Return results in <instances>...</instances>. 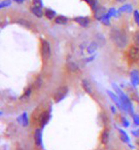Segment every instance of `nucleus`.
<instances>
[{"label": "nucleus", "instance_id": "obj_1", "mask_svg": "<svg viewBox=\"0 0 139 150\" xmlns=\"http://www.w3.org/2000/svg\"><path fill=\"white\" fill-rule=\"evenodd\" d=\"M110 37L113 41V43L120 49H123L128 45V36L123 30H121L119 28H113L110 32Z\"/></svg>", "mask_w": 139, "mask_h": 150}, {"label": "nucleus", "instance_id": "obj_2", "mask_svg": "<svg viewBox=\"0 0 139 150\" xmlns=\"http://www.w3.org/2000/svg\"><path fill=\"white\" fill-rule=\"evenodd\" d=\"M112 87H113L115 93H116V94L119 96L120 100H121V101H122V103H123V108H125V112L131 113V115L133 116L134 115L133 107H132V103H131V100H129V98L122 91V89H121L120 87L117 85V84L112 83Z\"/></svg>", "mask_w": 139, "mask_h": 150}, {"label": "nucleus", "instance_id": "obj_3", "mask_svg": "<svg viewBox=\"0 0 139 150\" xmlns=\"http://www.w3.org/2000/svg\"><path fill=\"white\" fill-rule=\"evenodd\" d=\"M51 46L50 43L47 40H43L41 44V56H42V59L43 62H47L49 61V59L51 58Z\"/></svg>", "mask_w": 139, "mask_h": 150}, {"label": "nucleus", "instance_id": "obj_4", "mask_svg": "<svg viewBox=\"0 0 139 150\" xmlns=\"http://www.w3.org/2000/svg\"><path fill=\"white\" fill-rule=\"evenodd\" d=\"M68 91H69V89H68L67 86L59 87V88L56 91L55 94H54V97H53L54 100H55L56 103H59V101H61L63 98H64L66 96H67Z\"/></svg>", "mask_w": 139, "mask_h": 150}, {"label": "nucleus", "instance_id": "obj_5", "mask_svg": "<svg viewBox=\"0 0 139 150\" xmlns=\"http://www.w3.org/2000/svg\"><path fill=\"white\" fill-rule=\"evenodd\" d=\"M107 94L109 95V97L112 100V101L116 104V106L118 107V108H119L121 111H125V108H123V103H122V101H121V100H120L119 96H118L116 93H113L112 91H107Z\"/></svg>", "mask_w": 139, "mask_h": 150}, {"label": "nucleus", "instance_id": "obj_6", "mask_svg": "<svg viewBox=\"0 0 139 150\" xmlns=\"http://www.w3.org/2000/svg\"><path fill=\"white\" fill-rule=\"evenodd\" d=\"M128 55L129 57V59L132 61H138L139 59V46L134 45L131 46L128 51Z\"/></svg>", "mask_w": 139, "mask_h": 150}, {"label": "nucleus", "instance_id": "obj_7", "mask_svg": "<svg viewBox=\"0 0 139 150\" xmlns=\"http://www.w3.org/2000/svg\"><path fill=\"white\" fill-rule=\"evenodd\" d=\"M34 142L37 147L43 146V139H42V128H37L34 132Z\"/></svg>", "mask_w": 139, "mask_h": 150}, {"label": "nucleus", "instance_id": "obj_8", "mask_svg": "<svg viewBox=\"0 0 139 150\" xmlns=\"http://www.w3.org/2000/svg\"><path fill=\"white\" fill-rule=\"evenodd\" d=\"M51 118V112L50 111H44L39 117V124H40L41 128H44L45 126L48 124L49 120Z\"/></svg>", "mask_w": 139, "mask_h": 150}, {"label": "nucleus", "instance_id": "obj_9", "mask_svg": "<svg viewBox=\"0 0 139 150\" xmlns=\"http://www.w3.org/2000/svg\"><path fill=\"white\" fill-rule=\"evenodd\" d=\"M129 77H131V83L133 87H138L139 86V71L136 69H133L129 73Z\"/></svg>", "mask_w": 139, "mask_h": 150}, {"label": "nucleus", "instance_id": "obj_10", "mask_svg": "<svg viewBox=\"0 0 139 150\" xmlns=\"http://www.w3.org/2000/svg\"><path fill=\"white\" fill-rule=\"evenodd\" d=\"M74 21L78 23V25H80L82 26V28H87L90 25V19L87 17H83V16L75 17Z\"/></svg>", "mask_w": 139, "mask_h": 150}, {"label": "nucleus", "instance_id": "obj_11", "mask_svg": "<svg viewBox=\"0 0 139 150\" xmlns=\"http://www.w3.org/2000/svg\"><path fill=\"white\" fill-rule=\"evenodd\" d=\"M107 13H108V11L106 10V8L100 7V6H99V7L95 11V18L96 20L100 21L105 15H107Z\"/></svg>", "mask_w": 139, "mask_h": 150}, {"label": "nucleus", "instance_id": "obj_12", "mask_svg": "<svg viewBox=\"0 0 139 150\" xmlns=\"http://www.w3.org/2000/svg\"><path fill=\"white\" fill-rule=\"evenodd\" d=\"M18 122L20 123V125L23 126V127H28L29 125V119H28V115L26 112H23L22 115H20L19 117L17 118Z\"/></svg>", "mask_w": 139, "mask_h": 150}, {"label": "nucleus", "instance_id": "obj_13", "mask_svg": "<svg viewBox=\"0 0 139 150\" xmlns=\"http://www.w3.org/2000/svg\"><path fill=\"white\" fill-rule=\"evenodd\" d=\"M82 87H83V89H84V91L87 93V94H89L90 96H92L93 95V90L92 88V85H90V83L89 82V80H87V79H83L82 80Z\"/></svg>", "mask_w": 139, "mask_h": 150}, {"label": "nucleus", "instance_id": "obj_14", "mask_svg": "<svg viewBox=\"0 0 139 150\" xmlns=\"http://www.w3.org/2000/svg\"><path fill=\"white\" fill-rule=\"evenodd\" d=\"M109 137H110V134H109V130L108 129H104V131L101 133V137H100V140H101V143L102 144H107L108 142H109Z\"/></svg>", "mask_w": 139, "mask_h": 150}, {"label": "nucleus", "instance_id": "obj_15", "mask_svg": "<svg viewBox=\"0 0 139 150\" xmlns=\"http://www.w3.org/2000/svg\"><path fill=\"white\" fill-rule=\"evenodd\" d=\"M44 14H45V17L47 18L48 20H54V19H56V11L55 10H53V9H46L45 10V12H44Z\"/></svg>", "mask_w": 139, "mask_h": 150}, {"label": "nucleus", "instance_id": "obj_16", "mask_svg": "<svg viewBox=\"0 0 139 150\" xmlns=\"http://www.w3.org/2000/svg\"><path fill=\"white\" fill-rule=\"evenodd\" d=\"M118 131H119L120 133V137H121V140H122L123 142H126L129 144V137H128V134L126 133L125 131L122 130V129L118 128Z\"/></svg>", "mask_w": 139, "mask_h": 150}, {"label": "nucleus", "instance_id": "obj_17", "mask_svg": "<svg viewBox=\"0 0 139 150\" xmlns=\"http://www.w3.org/2000/svg\"><path fill=\"white\" fill-rule=\"evenodd\" d=\"M31 13L34 15L35 17H37V18H42L43 17V15H44V12L43 10H42V8H38V7H31Z\"/></svg>", "mask_w": 139, "mask_h": 150}, {"label": "nucleus", "instance_id": "obj_18", "mask_svg": "<svg viewBox=\"0 0 139 150\" xmlns=\"http://www.w3.org/2000/svg\"><path fill=\"white\" fill-rule=\"evenodd\" d=\"M97 47H98V45L96 42H92L89 46H87V52L89 55H92V54H93L96 51V49H97Z\"/></svg>", "mask_w": 139, "mask_h": 150}, {"label": "nucleus", "instance_id": "obj_19", "mask_svg": "<svg viewBox=\"0 0 139 150\" xmlns=\"http://www.w3.org/2000/svg\"><path fill=\"white\" fill-rule=\"evenodd\" d=\"M55 23L57 25H66L68 23V19L65 16H57L55 19Z\"/></svg>", "mask_w": 139, "mask_h": 150}, {"label": "nucleus", "instance_id": "obj_20", "mask_svg": "<svg viewBox=\"0 0 139 150\" xmlns=\"http://www.w3.org/2000/svg\"><path fill=\"white\" fill-rule=\"evenodd\" d=\"M43 85V80H42L41 77H37L33 82V89L35 90H39Z\"/></svg>", "mask_w": 139, "mask_h": 150}, {"label": "nucleus", "instance_id": "obj_21", "mask_svg": "<svg viewBox=\"0 0 139 150\" xmlns=\"http://www.w3.org/2000/svg\"><path fill=\"white\" fill-rule=\"evenodd\" d=\"M67 68H68V70L71 71V72H76V71L79 69V67H78V64H75V62H70L67 64Z\"/></svg>", "mask_w": 139, "mask_h": 150}, {"label": "nucleus", "instance_id": "obj_22", "mask_svg": "<svg viewBox=\"0 0 139 150\" xmlns=\"http://www.w3.org/2000/svg\"><path fill=\"white\" fill-rule=\"evenodd\" d=\"M17 23H19L20 25L25 26V28H31V25L29 23L28 21H26L25 19H19L17 21Z\"/></svg>", "mask_w": 139, "mask_h": 150}, {"label": "nucleus", "instance_id": "obj_23", "mask_svg": "<svg viewBox=\"0 0 139 150\" xmlns=\"http://www.w3.org/2000/svg\"><path fill=\"white\" fill-rule=\"evenodd\" d=\"M131 9L132 7L131 4H126V5H123L118 11H119L120 13H126V12H131Z\"/></svg>", "mask_w": 139, "mask_h": 150}, {"label": "nucleus", "instance_id": "obj_24", "mask_svg": "<svg viewBox=\"0 0 139 150\" xmlns=\"http://www.w3.org/2000/svg\"><path fill=\"white\" fill-rule=\"evenodd\" d=\"M31 93H32V87H28V88L25 91V94L23 95V97H20V100H26V98H29Z\"/></svg>", "mask_w": 139, "mask_h": 150}, {"label": "nucleus", "instance_id": "obj_25", "mask_svg": "<svg viewBox=\"0 0 139 150\" xmlns=\"http://www.w3.org/2000/svg\"><path fill=\"white\" fill-rule=\"evenodd\" d=\"M11 4H12L11 0H2V1L0 2V8L3 9L6 7H9V6H11Z\"/></svg>", "mask_w": 139, "mask_h": 150}, {"label": "nucleus", "instance_id": "obj_26", "mask_svg": "<svg viewBox=\"0 0 139 150\" xmlns=\"http://www.w3.org/2000/svg\"><path fill=\"white\" fill-rule=\"evenodd\" d=\"M100 22L103 23L104 25H110V17L108 15H105V16L100 20Z\"/></svg>", "mask_w": 139, "mask_h": 150}, {"label": "nucleus", "instance_id": "obj_27", "mask_svg": "<svg viewBox=\"0 0 139 150\" xmlns=\"http://www.w3.org/2000/svg\"><path fill=\"white\" fill-rule=\"evenodd\" d=\"M32 5L34 7L43 8V1L42 0H32Z\"/></svg>", "mask_w": 139, "mask_h": 150}, {"label": "nucleus", "instance_id": "obj_28", "mask_svg": "<svg viewBox=\"0 0 139 150\" xmlns=\"http://www.w3.org/2000/svg\"><path fill=\"white\" fill-rule=\"evenodd\" d=\"M116 13H117V10H116V9L111 8V9H109V10H108L107 15H108L109 17H114V16H116Z\"/></svg>", "mask_w": 139, "mask_h": 150}, {"label": "nucleus", "instance_id": "obj_29", "mask_svg": "<svg viewBox=\"0 0 139 150\" xmlns=\"http://www.w3.org/2000/svg\"><path fill=\"white\" fill-rule=\"evenodd\" d=\"M122 125L125 128H128L129 126V122L128 120L126 118V117H122Z\"/></svg>", "mask_w": 139, "mask_h": 150}, {"label": "nucleus", "instance_id": "obj_30", "mask_svg": "<svg viewBox=\"0 0 139 150\" xmlns=\"http://www.w3.org/2000/svg\"><path fill=\"white\" fill-rule=\"evenodd\" d=\"M133 17H134V20H135V23H136L137 25H139V12L137 10H134Z\"/></svg>", "mask_w": 139, "mask_h": 150}, {"label": "nucleus", "instance_id": "obj_31", "mask_svg": "<svg viewBox=\"0 0 139 150\" xmlns=\"http://www.w3.org/2000/svg\"><path fill=\"white\" fill-rule=\"evenodd\" d=\"M133 41H134V44L139 46V31H137L136 33L134 34L133 36Z\"/></svg>", "mask_w": 139, "mask_h": 150}, {"label": "nucleus", "instance_id": "obj_32", "mask_svg": "<svg viewBox=\"0 0 139 150\" xmlns=\"http://www.w3.org/2000/svg\"><path fill=\"white\" fill-rule=\"evenodd\" d=\"M132 119H133V123L136 126H139V114H134L132 116Z\"/></svg>", "mask_w": 139, "mask_h": 150}, {"label": "nucleus", "instance_id": "obj_33", "mask_svg": "<svg viewBox=\"0 0 139 150\" xmlns=\"http://www.w3.org/2000/svg\"><path fill=\"white\" fill-rule=\"evenodd\" d=\"M131 134H133L134 137H139V128L137 129V130H133L131 132Z\"/></svg>", "mask_w": 139, "mask_h": 150}, {"label": "nucleus", "instance_id": "obj_34", "mask_svg": "<svg viewBox=\"0 0 139 150\" xmlns=\"http://www.w3.org/2000/svg\"><path fill=\"white\" fill-rule=\"evenodd\" d=\"M14 2L18 3V4H22V3L25 2V0H14Z\"/></svg>", "mask_w": 139, "mask_h": 150}, {"label": "nucleus", "instance_id": "obj_35", "mask_svg": "<svg viewBox=\"0 0 139 150\" xmlns=\"http://www.w3.org/2000/svg\"><path fill=\"white\" fill-rule=\"evenodd\" d=\"M111 110H112V113H113V114H115L117 111V109H116V107H115V106H111Z\"/></svg>", "mask_w": 139, "mask_h": 150}, {"label": "nucleus", "instance_id": "obj_36", "mask_svg": "<svg viewBox=\"0 0 139 150\" xmlns=\"http://www.w3.org/2000/svg\"><path fill=\"white\" fill-rule=\"evenodd\" d=\"M117 2H120V3H123V2H125L126 0H116Z\"/></svg>", "mask_w": 139, "mask_h": 150}, {"label": "nucleus", "instance_id": "obj_37", "mask_svg": "<svg viewBox=\"0 0 139 150\" xmlns=\"http://www.w3.org/2000/svg\"><path fill=\"white\" fill-rule=\"evenodd\" d=\"M85 1H86L87 3H89V4H90V1H92V0H85Z\"/></svg>", "mask_w": 139, "mask_h": 150}, {"label": "nucleus", "instance_id": "obj_38", "mask_svg": "<svg viewBox=\"0 0 139 150\" xmlns=\"http://www.w3.org/2000/svg\"><path fill=\"white\" fill-rule=\"evenodd\" d=\"M16 150H23V148H20V147H19V148H17Z\"/></svg>", "mask_w": 139, "mask_h": 150}]
</instances>
